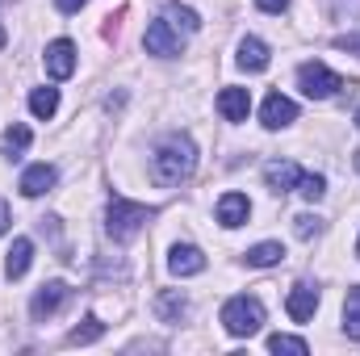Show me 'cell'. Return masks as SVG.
I'll return each mask as SVG.
<instances>
[{"label":"cell","mask_w":360,"mask_h":356,"mask_svg":"<svg viewBox=\"0 0 360 356\" xmlns=\"http://www.w3.org/2000/svg\"><path fill=\"white\" fill-rule=\"evenodd\" d=\"M269 352H293V356H306V352H310V344H306V340H297V336H272V340H269Z\"/></svg>","instance_id":"24"},{"label":"cell","mask_w":360,"mask_h":356,"mask_svg":"<svg viewBox=\"0 0 360 356\" xmlns=\"http://www.w3.org/2000/svg\"><path fill=\"white\" fill-rule=\"evenodd\" d=\"M168 268H172L176 276H197V272H205V256H201V248H193V243H176L172 256H168Z\"/></svg>","instance_id":"10"},{"label":"cell","mask_w":360,"mask_h":356,"mask_svg":"<svg viewBox=\"0 0 360 356\" xmlns=\"http://www.w3.org/2000/svg\"><path fill=\"white\" fill-rule=\"evenodd\" d=\"M293 222H297V227H293V231H297V239H310V235H319V231H323V218H314V214H302V218H293Z\"/></svg>","instance_id":"26"},{"label":"cell","mask_w":360,"mask_h":356,"mask_svg":"<svg viewBox=\"0 0 360 356\" xmlns=\"http://www.w3.org/2000/svg\"><path fill=\"white\" fill-rule=\"evenodd\" d=\"M285 310H289V319H293V323L314 319V310H319V289H314V285H293V289H289Z\"/></svg>","instance_id":"9"},{"label":"cell","mask_w":360,"mask_h":356,"mask_svg":"<svg viewBox=\"0 0 360 356\" xmlns=\"http://www.w3.org/2000/svg\"><path fill=\"white\" fill-rule=\"evenodd\" d=\"M143 42H147V55H160V59H176L180 55V34L172 21H151Z\"/></svg>","instance_id":"6"},{"label":"cell","mask_w":360,"mask_h":356,"mask_svg":"<svg viewBox=\"0 0 360 356\" xmlns=\"http://www.w3.org/2000/svg\"><path fill=\"white\" fill-rule=\"evenodd\" d=\"M335 46H340V51H352V55H360V34H344V38H335Z\"/></svg>","instance_id":"27"},{"label":"cell","mask_w":360,"mask_h":356,"mask_svg":"<svg viewBox=\"0 0 360 356\" xmlns=\"http://www.w3.org/2000/svg\"><path fill=\"white\" fill-rule=\"evenodd\" d=\"M356 256H360V239H356Z\"/></svg>","instance_id":"34"},{"label":"cell","mask_w":360,"mask_h":356,"mask_svg":"<svg viewBox=\"0 0 360 356\" xmlns=\"http://www.w3.org/2000/svg\"><path fill=\"white\" fill-rule=\"evenodd\" d=\"M42 63H46V76H51V80H68V76L76 72V42H68V38L51 42L46 55H42Z\"/></svg>","instance_id":"7"},{"label":"cell","mask_w":360,"mask_h":356,"mask_svg":"<svg viewBox=\"0 0 360 356\" xmlns=\"http://www.w3.org/2000/svg\"><path fill=\"white\" fill-rule=\"evenodd\" d=\"M155 310H160V319H164V323H180V319H184V310H188V302H184L180 293H160Z\"/></svg>","instance_id":"21"},{"label":"cell","mask_w":360,"mask_h":356,"mask_svg":"<svg viewBox=\"0 0 360 356\" xmlns=\"http://www.w3.org/2000/svg\"><path fill=\"white\" fill-rule=\"evenodd\" d=\"M72 298V289H68V281H46L38 293H34V302H30V314H34V323H46L63 302Z\"/></svg>","instance_id":"5"},{"label":"cell","mask_w":360,"mask_h":356,"mask_svg":"<svg viewBox=\"0 0 360 356\" xmlns=\"http://www.w3.org/2000/svg\"><path fill=\"white\" fill-rule=\"evenodd\" d=\"M30 139H34V134H30V126H8V130H4V155H8V160L25 155Z\"/></svg>","instance_id":"19"},{"label":"cell","mask_w":360,"mask_h":356,"mask_svg":"<svg viewBox=\"0 0 360 356\" xmlns=\"http://www.w3.org/2000/svg\"><path fill=\"white\" fill-rule=\"evenodd\" d=\"M168 21H172L176 30H184V34H197V30H201V17H197L193 8H184V4H168Z\"/></svg>","instance_id":"22"},{"label":"cell","mask_w":360,"mask_h":356,"mask_svg":"<svg viewBox=\"0 0 360 356\" xmlns=\"http://www.w3.org/2000/svg\"><path fill=\"white\" fill-rule=\"evenodd\" d=\"M297 193H302L306 201H323V193H327V180L314 177V172H302V184H297Z\"/></svg>","instance_id":"25"},{"label":"cell","mask_w":360,"mask_h":356,"mask_svg":"<svg viewBox=\"0 0 360 356\" xmlns=\"http://www.w3.org/2000/svg\"><path fill=\"white\" fill-rule=\"evenodd\" d=\"M239 68L243 72H264L269 68V46L260 38H243L239 42Z\"/></svg>","instance_id":"15"},{"label":"cell","mask_w":360,"mask_h":356,"mask_svg":"<svg viewBox=\"0 0 360 356\" xmlns=\"http://www.w3.org/2000/svg\"><path fill=\"white\" fill-rule=\"evenodd\" d=\"M285 260V248L281 243H256V248H248V265L252 268H272Z\"/></svg>","instance_id":"18"},{"label":"cell","mask_w":360,"mask_h":356,"mask_svg":"<svg viewBox=\"0 0 360 356\" xmlns=\"http://www.w3.org/2000/svg\"><path fill=\"white\" fill-rule=\"evenodd\" d=\"M30 260H34V243H30V239H17L13 252H8V260H4V276H8V281L25 276V272H30Z\"/></svg>","instance_id":"16"},{"label":"cell","mask_w":360,"mask_h":356,"mask_svg":"<svg viewBox=\"0 0 360 356\" xmlns=\"http://www.w3.org/2000/svg\"><path fill=\"white\" fill-rule=\"evenodd\" d=\"M260 122H264V130H285L289 122H297V105L281 92H269L260 105Z\"/></svg>","instance_id":"8"},{"label":"cell","mask_w":360,"mask_h":356,"mask_svg":"<svg viewBox=\"0 0 360 356\" xmlns=\"http://www.w3.org/2000/svg\"><path fill=\"white\" fill-rule=\"evenodd\" d=\"M264 180H269L272 193H289V189H297V184H302V168H297V164H289V160H272L269 168H264Z\"/></svg>","instance_id":"13"},{"label":"cell","mask_w":360,"mask_h":356,"mask_svg":"<svg viewBox=\"0 0 360 356\" xmlns=\"http://www.w3.org/2000/svg\"><path fill=\"white\" fill-rule=\"evenodd\" d=\"M55 109H59V89H34L30 92V113H34L38 122L55 117Z\"/></svg>","instance_id":"17"},{"label":"cell","mask_w":360,"mask_h":356,"mask_svg":"<svg viewBox=\"0 0 360 356\" xmlns=\"http://www.w3.org/2000/svg\"><path fill=\"white\" fill-rule=\"evenodd\" d=\"M356 126H360V109H356Z\"/></svg>","instance_id":"33"},{"label":"cell","mask_w":360,"mask_h":356,"mask_svg":"<svg viewBox=\"0 0 360 356\" xmlns=\"http://www.w3.org/2000/svg\"><path fill=\"white\" fill-rule=\"evenodd\" d=\"M151 168H155V180L168 184V189L180 184V180H188L193 168H197V147H193V139H188V134H172V139L155 151Z\"/></svg>","instance_id":"1"},{"label":"cell","mask_w":360,"mask_h":356,"mask_svg":"<svg viewBox=\"0 0 360 356\" xmlns=\"http://www.w3.org/2000/svg\"><path fill=\"white\" fill-rule=\"evenodd\" d=\"M155 218V210L151 205H139V201H126V197H113L109 201V210H105V231L113 235V239H134L147 222Z\"/></svg>","instance_id":"2"},{"label":"cell","mask_w":360,"mask_h":356,"mask_svg":"<svg viewBox=\"0 0 360 356\" xmlns=\"http://www.w3.org/2000/svg\"><path fill=\"white\" fill-rule=\"evenodd\" d=\"M4 42H8V38H4V25H0V46H4Z\"/></svg>","instance_id":"31"},{"label":"cell","mask_w":360,"mask_h":356,"mask_svg":"<svg viewBox=\"0 0 360 356\" xmlns=\"http://www.w3.org/2000/svg\"><path fill=\"white\" fill-rule=\"evenodd\" d=\"M55 180H59V172H55L51 164H34V168L21 172V193H25V197H42V193L55 189Z\"/></svg>","instance_id":"14"},{"label":"cell","mask_w":360,"mask_h":356,"mask_svg":"<svg viewBox=\"0 0 360 356\" xmlns=\"http://www.w3.org/2000/svg\"><path fill=\"white\" fill-rule=\"evenodd\" d=\"M256 4H260L264 13H285V8H289V0H256Z\"/></svg>","instance_id":"29"},{"label":"cell","mask_w":360,"mask_h":356,"mask_svg":"<svg viewBox=\"0 0 360 356\" xmlns=\"http://www.w3.org/2000/svg\"><path fill=\"white\" fill-rule=\"evenodd\" d=\"M356 172H360V151H356Z\"/></svg>","instance_id":"32"},{"label":"cell","mask_w":360,"mask_h":356,"mask_svg":"<svg viewBox=\"0 0 360 356\" xmlns=\"http://www.w3.org/2000/svg\"><path fill=\"white\" fill-rule=\"evenodd\" d=\"M344 331L348 340H360V289H348L344 298Z\"/></svg>","instance_id":"20"},{"label":"cell","mask_w":360,"mask_h":356,"mask_svg":"<svg viewBox=\"0 0 360 356\" xmlns=\"http://www.w3.org/2000/svg\"><path fill=\"white\" fill-rule=\"evenodd\" d=\"M8 222H13V210H8V201H4V197H0V235H4V231H8Z\"/></svg>","instance_id":"30"},{"label":"cell","mask_w":360,"mask_h":356,"mask_svg":"<svg viewBox=\"0 0 360 356\" xmlns=\"http://www.w3.org/2000/svg\"><path fill=\"white\" fill-rule=\"evenodd\" d=\"M84 4H89V0H55V8H59V13H80Z\"/></svg>","instance_id":"28"},{"label":"cell","mask_w":360,"mask_h":356,"mask_svg":"<svg viewBox=\"0 0 360 356\" xmlns=\"http://www.w3.org/2000/svg\"><path fill=\"white\" fill-rule=\"evenodd\" d=\"M222 327H226L231 336H239V340L256 336V331L264 327V306H260V298H248V293L231 298V302L222 306Z\"/></svg>","instance_id":"3"},{"label":"cell","mask_w":360,"mask_h":356,"mask_svg":"<svg viewBox=\"0 0 360 356\" xmlns=\"http://www.w3.org/2000/svg\"><path fill=\"white\" fill-rule=\"evenodd\" d=\"M218 113H222L226 122H248V113H252L248 89H222L218 92Z\"/></svg>","instance_id":"12"},{"label":"cell","mask_w":360,"mask_h":356,"mask_svg":"<svg viewBox=\"0 0 360 356\" xmlns=\"http://www.w3.org/2000/svg\"><path fill=\"white\" fill-rule=\"evenodd\" d=\"M297 84H302V92H306L310 101H327V96H335L340 89H352L344 76H335V72H331L327 63H319V59L297 68Z\"/></svg>","instance_id":"4"},{"label":"cell","mask_w":360,"mask_h":356,"mask_svg":"<svg viewBox=\"0 0 360 356\" xmlns=\"http://www.w3.org/2000/svg\"><path fill=\"white\" fill-rule=\"evenodd\" d=\"M248 214H252V201H248L243 193H226V197L218 201V222H222L226 231L243 227V222H248Z\"/></svg>","instance_id":"11"},{"label":"cell","mask_w":360,"mask_h":356,"mask_svg":"<svg viewBox=\"0 0 360 356\" xmlns=\"http://www.w3.org/2000/svg\"><path fill=\"white\" fill-rule=\"evenodd\" d=\"M101 336H105V323L89 314L80 327H72V336H68V340H72V344H92V340H101Z\"/></svg>","instance_id":"23"}]
</instances>
